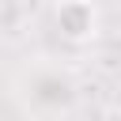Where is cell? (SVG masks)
<instances>
[{"mask_svg":"<svg viewBox=\"0 0 121 121\" xmlns=\"http://www.w3.org/2000/svg\"><path fill=\"white\" fill-rule=\"evenodd\" d=\"M30 95H34V102L45 106V110H68L72 98H76V87H72V79L60 76V72H38L34 83H30Z\"/></svg>","mask_w":121,"mask_h":121,"instance_id":"obj_2","label":"cell"},{"mask_svg":"<svg viewBox=\"0 0 121 121\" xmlns=\"http://www.w3.org/2000/svg\"><path fill=\"white\" fill-rule=\"evenodd\" d=\"M53 26H57V34L64 42L87 45L98 34V8H95V0H57Z\"/></svg>","mask_w":121,"mask_h":121,"instance_id":"obj_1","label":"cell"}]
</instances>
